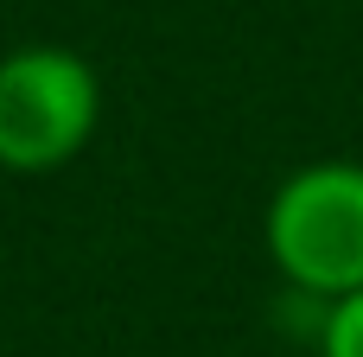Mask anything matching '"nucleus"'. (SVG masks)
Instances as JSON below:
<instances>
[{"label":"nucleus","instance_id":"obj_1","mask_svg":"<svg viewBox=\"0 0 363 357\" xmlns=\"http://www.w3.org/2000/svg\"><path fill=\"white\" fill-rule=\"evenodd\" d=\"M102 115V83L89 57L64 45H19L0 57V166L51 172L83 153Z\"/></svg>","mask_w":363,"mask_h":357},{"label":"nucleus","instance_id":"obj_3","mask_svg":"<svg viewBox=\"0 0 363 357\" xmlns=\"http://www.w3.org/2000/svg\"><path fill=\"white\" fill-rule=\"evenodd\" d=\"M319 351L325 357H363V287L338 294L325 307V332H319Z\"/></svg>","mask_w":363,"mask_h":357},{"label":"nucleus","instance_id":"obj_2","mask_svg":"<svg viewBox=\"0 0 363 357\" xmlns=\"http://www.w3.org/2000/svg\"><path fill=\"white\" fill-rule=\"evenodd\" d=\"M268 249L281 275L313 300L363 287V166L319 160L294 172L268 204Z\"/></svg>","mask_w":363,"mask_h":357}]
</instances>
